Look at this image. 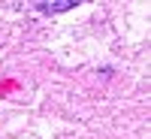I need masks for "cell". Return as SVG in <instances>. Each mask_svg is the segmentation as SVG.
<instances>
[{
    "label": "cell",
    "instance_id": "cell-1",
    "mask_svg": "<svg viewBox=\"0 0 151 139\" xmlns=\"http://www.w3.org/2000/svg\"><path fill=\"white\" fill-rule=\"evenodd\" d=\"M45 12H64V9H70V6H76L73 0H52V3H40Z\"/></svg>",
    "mask_w": 151,
    "mask_h": 139
}]
</instances>
